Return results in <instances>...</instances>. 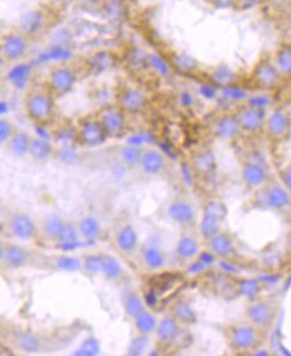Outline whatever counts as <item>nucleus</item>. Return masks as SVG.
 <instances>
[{"label":"nucleus","mask_w":291,"mask_h":356,"mask_svg":"<svg viewBox=\"0 0 291 356\" xmlns=\"http://www.w3.org/2000/svg\"><path fill=\"white\" fill-rule=\"evenodd\" d=\"M23 111L36 129H47L58 115V99L51 94L45 83L33 84L23 97Z\"/></svg>","instance_id":"f257e3e1"},{"label":"nucleus","mask_w":291,"mask_h":356,"mask_svg":"<svg viewBox=\"0 0 291 356\" xmlns=\"http://www.w3.org/2000/svg\"><path fill=\"white\" fill-rule=\"evenodd\" d=\"M39 242L59 250H70L74 244L81 242L77 225L68 222L55 212L46 213L39 222Z\"/></svg>","instance_id":"f03ea898"},{"label":"nucleus","mask_w":291,"mask_h":356,"mask_svg":"<svg viewBox=\"0 0 291 356\" xmlns=\"http://www.w3.org/2000/svg\"><path fill=\"white\" fill-rule=\"evenodd\" d=\"M228 350L235 355H251L263 344L265 332L254 324L242 321L227 324L223 330Z\"/></svg>","instance_id":"7ed1b4c3"},{"label":"nucleus","mask_w":291,"mask_h":356,"mask_svg":"<svg viewBox=\"0 0 291 356\" xmlns=\"http://www.w3.org/2000/svg\"><path fill=\"white\" fill-rule=\"evenodd\" d=\"M33 46V38L19 26L8 29L0 36V56L4 63L10 65L24 62Z\"/></svg>","instance_id":"20e7f679"},{"label":"nucleus","mask_w":291,"mask_h":356,"mask_svg":"<svg viewBox=\"0 0 291 356\" xmlns=\"http://www.w3.org/2000/svg\"><path fill=\"white\" fill-rule=\"evenodd\" d=\"M3 235L8 239L22 242V243H35L39 242L40 227L39 222L31 213L26 211L15 210L8 212L3 220Z\"/></svg>","instance_id":"39448f33"},{"label":"nucleus","mask_w":291,"mask_h":356,"mask_svg":"<svg viewBox=\"0 0 291 356\" xmlns=\"http://www.w3.org/2000/svg\"><path fill=\"white\" fill-rule=\"evenodd\" d=\"M227 218L226 203L218 196H209L203 200L202 216L198 223V234L206 243L223 229Z\"/></svg>","instance_id":"423d86ee"},{"label":"nucleus","mask_w":291,"mask_h":356,"mask_svg":"<svg viewBox=\"0 0 291 356\" xmlns=\"http://www.w3.org/2000/svg\"><path fill=\"white\" fill-rule=\"evenodd\" d=\"M279 312L278 302L265 295L249 299L244 306V319L267 334L274 327Z\"/></svg>","instance_id":"0eeeda50"},{"label":"nucleus","mask_w":291,"mask_h":356,"mask_svg":"<svg viewBox=\"0 0 291 356\" xmlns=\"http://www.w3.org/2000/svg\"><path fill=\"white\" fill-rule=\"evenodd\" d=\"M38 255L26 243L13 239H1L0 245V264L3 271L15 273L31 267L36 263Z\"/></svg>","instance_id":"6e6552de"},{"label":"nucleus","mask_w":291,"mask_h":356,"mask_svg":"<svg viewBox=\"0 0 291 356\" xmlns=\"http://www.w3.org/2000/svg\"><path fill=\"white\" fill-rule=\"evenodd\" d=\"M109 136L103 130L95 113L81 116L74 124V142L84 149H93L107 143Z\"/></svg>","instance_id":"1a4fd4ad"},{"label":"nucleus","mask_w":291,"mask_h":356,"mask_svg":"<svg viewBox=\"0 0 291 356\" xmlns=\"http://www.w3.org/2000/svg\"><path fill=\"white\" fill-rule=\"evenodd\" d=\"M78 81L79 75L75 67L70 63L61 62L49 67L43 83L51 91V94L59 100L72 92Z\"/></svg>","instance_id":"9d476101"},{"label":"nucleus","mask_w":291,"mask_h":356,"mask_svg":"<svg viewBox=\"0 0 291 356\" xmlns=\"http://www.w3.org/2000/svg\"><path fill=\"white\" fill-rule=\"evenodd\" d=\"M234 113L243 138H258L263 135L267 116V111L263 106L253 102H243L235 107Z\"/></svg>","instance_id":"9b49d317"},{"label":"nucleus","mask_w":291,"mask_h":356,"mask_svg":"<svg viewBox=\"0 0 291 356\" xmlns=\"http://www.w3.org/2000/svg\"><path fill=\"white\" fill-rule=\"evenodd\" d=\"M263 136L273 146H281L291 138V113L285 107H274L267 111Z\"/></svg>","instance_id":"f8f14e48"},{"label":"nucleus","mask_w":291,"mask_h":356,"mask_svg":"<svg viewBox=\"0 0 291 356\" xmlns=\"http://www.w3.org/2000/svg\"><path fill=\"white\" fill-rule=\"evenodd\" d=\"M95 115L109 139H122L129 134V116L116 103H109L99 107Z\"/></svg>","instance_id":"ddd939ff"},{"label":"nucleus","mask_w":291,"mask_h":356,"mask_svg":"<svg viewBox=\"0 0 291 356\" xmlns=\"http://www.w3.org/2000/svg\"><path fill=\"white\" fill-rule=\"evenodd\" d=\"M250 83L257 90L266 92L278 90L281 84L285 83L278 68L275 67L272 55H262L257 63L253 65L250 71Z\"/></svg>","instance_id":"4468645a"},{"label":"nucleus","mask_w":291,"mask_h":356,"mask_svg":"<svg viewBox=\"0 0 291 356\" xmlns=\"http://www.w3.org/2000/svg\"><path fill=\"white\" fill-rule=\"evenodd\" d=\"M186 330V327H183L174 316L167 312L159 318L157 330L154 332L155 344L162 351H174L180 347V343L184 340Z\"/></svg>","instance_id":"2eb2a0df"},{"label":"nucleus","mask_w":291,"mask_h":356,"mask_svg":"<svg viewBox=\"0 0 291 356\" xmlns=\"http://www.w3.org/2000/svg\"><path fill=\"white\" fill-rule=\"evenodd\" d=\"M254 199L257 206L265 210L282 212L291 207L290 193L279 180L274 178H272L263 188L254 193Z\"/></svg>","instance_id":"dca6fc26"},{"label":"nucleus","mask_w":291,"mask_h":356,"mask_svg":"<svg viewBox=\"0 0 291 356\" xmlns=\"http://www.w3.org/2000/svg\"><path fill=\"white\" fill-rule=\"evenodd\" d=\"M111 242L115 251L123 258H135L141 250V236L138 229L129 220L119 222L113 228Z\"/></svg>","instance_id":"f3484780"},{"label":"nucleus","mask_w":291,"mask_h":356,"mask_svg":"<svg viewBox=\"0 0 291 356\" xmlns=\"http://www.w3.org/2000/svg\"><path fill=\"white\" fill-rule=\"evenodd\" d=\"M272 178L267 165L257 155L247 156L241 163V180L244 188L250 193L254 194L263 188Z\"/></svg>","instance_id":"a211bd4d"},{"label":"nucleus","mask_w":291,"mask_h":356,"mask_svg":"<svg viewBox=\"0 0 291 356\" xmlns=\"http://www.w3.org/2000/svg\"><path fill=\"white\" fill-rule=\"evenodd\" d=\"M129 116H138L147 111L150 106V97L139 86L126 84L120 86L115 94V102Z\"/></svg>","instance_id":"6ab92c4d"},{"label":"nucleus","mask_w":291,"mask_h":356,"mask_svg":"<svg viewBox=\"0 0 291 356\" xmlns=\"http://www.w3.org/2000/svg\"><path fill=\"white\" fill-rule=\"evenodd\" d=\"M166 213L168 219L182 231L196 229L199 223L198 211L195 209L193 200H190L184 195H177L175 197H173L167 206Z\"/></svg>","instance_id":"aec40b11"},{"label":"nucleus","mask_w":291,"mask_h":356,"mask_svg":"<svg viewBox=\"0 0 291 356\" xmlns=\"http://www.w3.org/2000/svg\"><path fill=\"white\" fill-rule=\"evenodd\" d=\"M202 243H205L198 234V229H183L177 239L174 255L182 264H190L200 257Z\"/></svg>","instance_id":"412c9836"},{"label":"nucleus","mask_w":291,"mask_h":356,"mask_svg":"<svg viewBox=\"0 0 291 356\" xmlns=\"http://www.w3.org/2000/svg\"><path fill=\"white\" fill-rule=\"evenodd\" d=\"M209 131L211 136L219 142L231 143L235 142L238 138H242L241 129L234 111L218 113L217 116H214L210 122Z\"/></svg>","instance_id":"4be33fe9"},{"label":"nucleus","mask_w":291,"mask_h":356,"mask_svg":"<svg viewBox=\"0 0 291 356\" xmlns=\"http://www.w3.org/2000/svg\"><path fill=\"white\" fill-rule=\"evenodd\" d=\"M167 158L161 149L155 147H142L141 162L138 171L147 179L159 178L167 170Z\"/></svg>","instance_id":"5701e85b"},{"label":"nucleus","mask_w":291,"mask_h":356,"mask_svg":"<svg viewBox=\"0 0 291 356\" xmlns=\"http://www.w3.org/2000/svg\"><path fill=\"white\" fill-rule=\"evenodd\" d=\"M190 168L198 180H209L215 175L218 163L210 147L195 148L190 155Z\"/></svg>","instance_id":"b1692460"},{"label":"nucleus","mask_w":291,"mask_h":356,"mask_svg":"<svg viewBox=\"0 0 291 356\" xmlns=\"http://www.w3.org/2000/svg\"><path fill=\"white\" fill-rule=\"evenodd\" d=\"M136 258L147 273H161L168 263L167 254L162 245L155 242L142 243Z\"/></svg>","instance_id":"393cba45"},{"label":"nucleus","mask_w":291,"mask_h":356,"mask_svg":"<svg viewBox=\"0 0 291 356\" xmlns=\"http://www.w3.org/2000/svg\"><path fill=\"white\" fill-rule=\"evenodd\" d=\"M205 244L207 245L211 255L215 259L231 261L237 259L238 257V245L235 242V238L223 229Z\"/></svg>","instance_id":"a878e982"},{"label":"nucleus","mask_w":291,"mask_h":356,"mask_svg":"<svg viewBox=\"0 0 291 356\" xmlns=\"http://www.w3.org/2000/svg\"><path fill=\"white\" fill-rule=\"evenodd\" d=\"M102 255V268H100V276L115 286L123 287L127 283V270L123 266L119 258L100 252Z\"/></svg>","instance_id":"bb28decb"},{"label":"nucleus","mask_w":291,"mask_h":356,"mask_svg":"<svg viewBox=\"0 0 291 356\" xmlns=\"http://www.w3.org/2000/svg\"><path fill=\"white\" fill-rule=\"evenodd\" d=\"M120 305H122V308H123L126 316L131 319V322L148 308L146 305L142 293L129 283H126L122 289Z\"/></svg>","instance_id":"cd10ccee"},{"label":"nucleus","mask_w":291,"mask_h":356,"mask_svg":"<svg viewBox=\"0 0 291 356\" xmlns=\"http://www.w3.org/2000/svg\"><path fill=\"white\" fill-rule=\"evenodd\" d=\"M81 243H97L103 236V226L99 218L94 215H83L75 223Z\"/></svg>","instance_id":"c85d7f7f"},{"label":"nucleus","mask_w":291,"mask_h":356,"mask_svg":"<svg viewBox=\"0 0 291 356\" xmlns=\"http://www.w3.org/2000/svg\"><path fill=\"white\" fill-rule=\"evenodd\" d=\"M33 135H31L29 131L19 129L17 134L8 140L6 146L1 147L8 155L14 158H29L30 149L33 146Z\"/></svg>","instance_id":"c756f323"},{"label":"nucleus","mask_w":291,"mask_h":356,"mask_svg":"<svg viewBox=\"0 0 291 356\" xmlns=\"http://www.w3.org/2000/svg\"><path fill=\"white\" fill-rule=\"evenodd\" d=\"M272 59L285 81H291V40H282L276 44Z\"/></svg>","instance_id":"7c9ffc66"},{"label":"nucleus","mask_w":291,"mask_h":356,"mask_svg":"<svg viewBox=\"0 0 291 356\" xmlns=\"http://www.w3.org/2000/svg\"><path fill=\"white\" fill-rule=\"evenodd\" d=\"M167 312L186 328L196 323L198 321L194 307L190 303V300H187V298H178L174 302H171Z\"/></svg>","instance_id":"2f4dec72"},{"label":"nucleus","mask_w":291,"mask_h":356,"mask_svg":"<svg viewBox=\"0 0 291 356\" xmlns=\"http://www.w3.org/2000/svg\"><path fill=\"white\" fill-rule=\"evenodd\" d=\"M158 322H159V318L155 315V312L147 308L132 321V324L138 335L150 337V335H154Z\"/></svg>","instance_id":"473e14b6"},{"label":"nucleus","mask_w":291,"mask_h":356,"mask_svg":"<svg viewBox=\"0 0 291 356\" xmlns=\"http://www.w3.org/2000/svg\"><path fill=\"white\" fill-rule=\"evenodd\" d=\"M54 155H55V148L49 142L40 139L38 136H33V146L29 154V158L33 163L46 164L54 158Z\"/></svg>","instance_id":"72a5a7b5"},{"label":"nucleus","mask_w":291,"mask_h":356,"mask_svg":"<svg viewBox=\"0 0 291 356\" xmlns=\"http://www.w3.org/2000/svg\"><path fill=\"white\" fill-rule=\"evenodd\" d=\"M142 155V147L138 146H123L118 151V162L123 167L129 170H138V165L141 162Z\"/></svg>","instance_id":"f704fd0d"},{"label":"nucleus","mask_w":291,"mask_h":356,"mask_svg":"<svg viewBox=\"0 0 291 356\" xmlns=\"http://www.w3.org/2000/svg\"><path fill=\"white\" fill-rule=\"evenodd\" d=\"M46 263L49 267H54L58 271L72 273V271H81V258H74L70 255H56L52 258H47Z\"/></svg>","instance_id":"c9c22d12"},{"label":"nucleus","mask_w":291,"mask_h":356,"mask_svg":"<svg viewBox=\"0 0 291 356\" xmlns=\"http://www.w3.org/2000/svg\"><path fill=\"white\" fill-rule=\"evenodd\" d=\"M171 54H173L170 59L171 65L180 74H190V72L193 74L199 68V63L186 52H171Z\"/></svg>","instance_id":"e433bc0d"},{"label":"nucleus","mask_w":291,"mask_h":356,"mask_svg":"<svg viewBox=\"0 0 291 356\" xmlns=\"http://www.w3.org/2000/svg\"><path fill=\"white\" fill-rule=\"evenodd\" d=\"M100 268H102V255L99 254H86L81 257V273H83L87 277H95L100 276Z\"/></svg>","instance_id":"4c0bfd02"},{"label":"nucleus","mask_w":291,"mask_h":356,"mask_svg":"<svg viewBox=\"0 0 291 356\" xmlns=\"http://www.w3.org/2000/svg\"><path fill=\"white\" fill-rule=\"evenodd\" d=\"M237 290L239 292V295L246 298V300L262 295L260 293V290H262L260 283L255 279H241L237 283Z\"/></svg>","instance_id":"58836bf2"},{"label":"nucleus","mask_w":291,"mask_h":356,"mask_svg":"<svg viewBox=\"0 0 291 356\" xmlns=\"http://www.w3.org/2000/svg\"><path fill=\"white\" fill-rule=\"evenodd\" d=\"M17 130H19V127L10 118L3 116L0 119V145L1 147L6 146L8 143V140L17 134Z\"/></svg>","instance_id":"ea45409f"},{"label":"nucleus","mask_w":291,"mask_h":356,"mask_svg":"<svg viewBox=\"0 0 291 356\" xmlns=\"http://www.w3.org/2000/svg\"><path fill=\"white\" fill-rule=\"evenodd\" d=\"M278 180L285 186V188L291 194V163L282 165L278 171Z\"/></svg>","instance_id":"a19ab883"},{"label":"nucleus","mask_w":291,"mask_h":356,"mask_svg":"<svg viewBox=\"0 0 291 356\" xmlns=\"http://www.w3.org/2000/svg\"><path fill=\"white\" fill-rule=\"evenodd\" d=\"M286 251H288L289 255H291V229L289 231L288 236H286Z\"/></svg>","instance_id":"79ce46f5"},{"label":"nucleus","mask_w":291,"mask_h":356,"mask_svg":"<svg viewBox=\"0 0 291 356\" xmlns=\"http://www.w3.org/2000/svg\"><path fill=\"white\" fill-rule=\"evenodd\" d=\"M118 1H120V3H123V4H134V3H136L138 0H118Z\"/></svg>","instance_id":"37998d69"}]
</instances>
